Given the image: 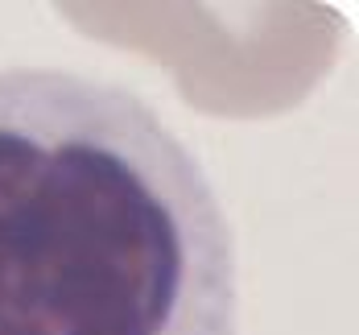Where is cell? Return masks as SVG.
<instances>
[{
    "label": "cell",
    "instance_id": "cell-1",
    "mask_svg": "<svg viewBox=\"0 0 359 335\" xmlns=\"http://www.w3.org/2000/svg\"><path fill=\"white\" fill-rule=\"evenodd\" d=\"M0 335H240L223 203L128 87L0 67Z\"/></svg>",
    "mask_w": 359,
    "mask_h": 335
}]
</instances>
